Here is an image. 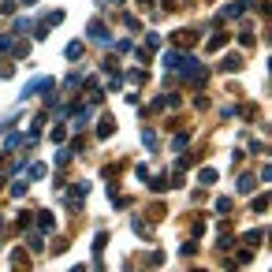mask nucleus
Instances as JSON below:
<instances>
[{
    "label": "nucleus",
    "mask_w": 272,
    "mask_h": 272,
    "mask_svg": "<svg viewBox=\"0 0 272 272\" xmlns=\"http://www.w3.org/2000/svg\"><path fill=\"white\" fill-rule=\"evenodd\" d=\"M75 56H82V45L71 41V45H68V60H75Z\"/></svg>",
    "instance_id": "1"
}]
</instances>
